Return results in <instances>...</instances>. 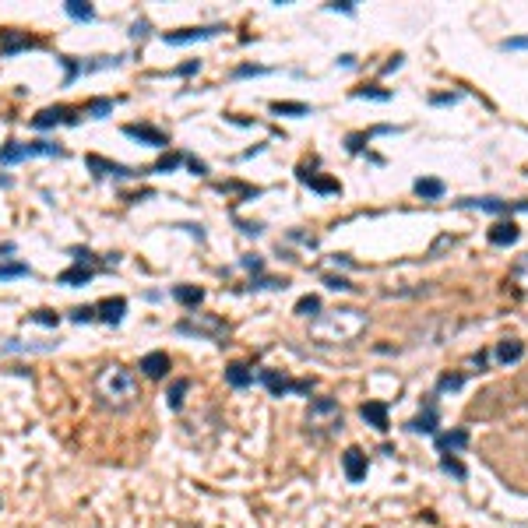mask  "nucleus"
Segmentation results:
<instances>
[{"instance_id":"ea45409f","label":"nucleus","mask_w":528,"mask_h":528,"mask_svg":"<svg viewBox=\"0 0 528 528\" xmlns=\"http://www.w3.org/2000/svg\"><path fill=\"white\" fill-rule=\"evenodd\" d=\"M243 268H253V272H260V257H257V253H246V257H243Z\"/></svg>"},{"instance_id":"9b49d317","label":"nucleus","mask_w":528,"mask_h":528,"mask_svg":"<svg viewBox=\"0 0 528 528\" xmlns=\"http://www.w3.org/2000/svg\"><path fill=\"white\" fill-rule=\"evenodd\" d=\"M359 416H363L374 430H381V433L391 430V426H388V405H384V402H367V405L359 409Z\"/></svg>"},{"instance_id":"1a4fd4ad","label":"nucleus","mask_w":528,"mask_h":528,"mask_svg":"<svg viewBox=\"0 0 528 528\" xmlns=\"http://www.w3.org/2000/svg\"><path fill=\"white\" fill-rule=\"evenodd\" d=\"M342 465H345L349 482H363V479H367V454H363L359 447H349V451L342 454Z\"/></svg>"},{"instance_id":"a878e982","label":"nucleus","mask_w":528,"mask_h":528,"mask_svg":"<svg viewBox=\"0 0 528 528\" xmlns=\"http://www.w3.org/2000/svg\"><path fill=\"white\" fill-rule=\"evenodd\" d=\"M510 282H514V286H521V293H528V253H524V257H517V264L510 268Z\"/></svg>"},{"instance_id":"f704fd0d","label":"nucleus","mask_w":528,"mask_h":528,"mask_svg":"<svg viewBox=\"0 0 528 528\" xmlns=\"http://www.w3.org/2000/svg\"><path fill=\"white\" fill-rule=\"evenodd\" d=\"M29 155H60V148L53 141H32L29 145Z\"/></svg>"},{"instance_id":"58836bf2","label":"nucleus","mask_w":528,"mask_h":528,"mask_svg":"<svg viewBox=\"0 0 528 528\" xmlns=\"http://www.w3.org/2000/svg\"><path fill=\"white\" fill-rule=\"evenodd\" d=\"M500 50H528V36H521V39H503Z\"/></svg>"},{"instance_id":"423d86ee","label":"nucleus","mask_w":528,"mask_h":528,"mask_svg":"<svg viewBox=\"0 0 528 528\" xmlns=\"http://www.w3.org/2000/svg\"><path fill=\"white\" fill-rule=\"evenodd\" d=\"M124 134H127V138H134V141H145V145H152V148H169V138H166L162 131L148 127V124H127V127H124Z\"/></svg>"},{"instance_id":"37998d69","label":"nucleus","mask_w":528,"mask_h":528,"mask_svg":"<svg viewBox=\"0 0 528 528\" xmlns=\"http://www.w3.org/2000/svg\"><path fill=\"white\" fill-rule=\"evenodd\" d=\"M246 74H264V67H239L236 78H246Z\"/></svg>"},{"instance_id":"cd10ccee","label":"nucleus","mask_w":528,"mask_h":528,"mask_svg":"<svg viewBox=\"0 0 528 528\" xmlns=\"http://www.w3.org/2000/svg\"><path fill=\"white\" fill-rule=\"evenodd\" d=\"M64 8H67V15L78 18V22H92V18H95V11H92L88 4H81V0H67Z\"/></svg>"},{"instance_id":"4be33fe9","label":"nucleus","mask_w":528,"mask_h":528,"mask_svg":"<svg viewBox=\"0 0 528 528\" xmlns=\"http://www.w3.org/2000/svg\"><path fill=\"white\" fill-rule=\"evenodd\" d=\"M300 180L321 194H338V180H324V176H314V173H300Z\"/></svg>"},{"instance_id":"4468645a","label":"nucleus","mask_w":528,"mask_h":528,"mask_svg":"<svg viewBox=\"0 0 528 528\" xmlns=\"http://www.w3.org/2000/svg\"><path fill=\"white\" fill-rule=\"evenodd\" d=\"M141 370H145V377H166L169 374V356L166 352H148L141 359Z\"/></svg>"},{"instance_id":"72a5a7b5","label":"nucleus","mask_w":528,"mask_h":528,"mask_svg":"<svg viewBox=\"0 0 528 528\" xmlns=\"http://www.w3.org/2000/svg\"><path fill=\"white\" fill-rule=\"evenodd\" d=\"M110 110H113V103H110V99H95V103H88V117H92V120H103Z\"/></svg>"},{"instance_id":"20e7f679","label":"nucleus","mask_w":528,"mask_h":528,"mask_svg":"<svg viewBox=\"0 0 528 528\" xmlns=\"http://www.w3.org/2000/svg\"><path fill=\"white\" fill-rule=\"evenodd\" d=\"M461 208H479L493 215H510V211H528V201H500V197H465L458 201Z\"/></svg>"},{"instance_id":"39448f33","label":"nucleus","mask_w":528,"mask_h":528,"mask_svg":"<svg viewBox=\"0 0 528 528\" xmlns=\"http://www.w3.org/2000/svg\"><path fill=\"white\" fill-rule=\"evenodd\" d=\"M74 120H78L74 110H67V106H50V110H43V113L32 117V127H36V131H46V127H53V124H74Z\"/></svg>"},{"instance_id":"473e14b6","label":"nucleus","mask_w":528,"mask_h":528,"mask_svg":"<svg viewBox=\"0 0 528 528\" xmlns=\"http://www.w3.org/2000/svg\"><path fill=\"white\" fill-rule=\"evenodd\" d=\"M440 468H444V472H451L454 479H465V475H468V472H465V465H461L458 458H447V454L440 458Z\"/></svg>"},{"instance_id":"c85d7f7f","label":"nucleus","mask_w":528,"mask_h":528,"mask_svg":"<svg viewBox=\"0 0 528 528\" xmlns=\"http://www.w3.org/2000/svg\"><path fill=\"white\" fill-rule=\"evenodd\" d=\"M461 384H465V377H461V374H444V377L437 381V391H440V395H447V391H461Z\"/></svg>"},{"instance_id":"5701e85b","label":"nucleus","mask_w":528,"mask_h":528,"mask_svg":"<svg viewBox=\"0 0 528 528\" xmlns=\"http://www.w3.org/2000/svg\"><path fill=\"white\" fill-rule=\"evenodd\" d=\"M180 331H208V335L218 338V335L225 331V324H222V321H183Z\"/></svg>"},{"instance_id":"f03ea898","label":"nucleus","mask_w":528,"mask_h":528,"mask_svg":"<svg viewBox=\"0 0 528 528\" xmlns=\"http://www.w3.org/2000/svg\"><path fill=\"white\" fill-rule=\"evenodd\" d=\"M363 324H367V317H363L359 310H338L335 317L317 321V324H314V331H317V335H324V331L331 328V331H335V335H331V342H345V338H356V335L363 331Z\"/></svg>"},{"instance_id":"2f4dec72","label":"nucleus","mask_w":528,"mask_h":528,"mask_svg":"<svg viewBox=\"0 0 528 528\" xmlns=\"http://www.w3.org/2000/svg\"><path fill=\"white\" fill-rule=\"evenodd\" d=\"M29 264H0V279H25Z\"/></svg>"},{"instance_id":"e433bc0d","label":"nucleus","mask_w":528,"mask_h":528,"mask_svg":"<svg viewBox=\"0 0 528 528\" xmlns=\"http://www.w3.org/2000/svg\"><path fill=\"white\" fill-rule=\"evenodd\" d=\"M95 317V310L92 307H78V310H71V321H78V324H85V321H92Z\"/></svg>"},{"instance_id":"49530a36","label":"nucleus","mask_w":528,"mask_h":528,"mask_svg":"<svg viewBox=\"0 0 528 528\" xmlns=\"http://www.w3.org/2000/svg\"><path fill=\"white\" fill-rule=\"evenodd\" d=\"M11 250H15L11 243H4V246H0V253H11Z\"/></svg>"},{"instance_id":"f3484780","label":"nucleus","mask_w":528,"mask_h":528,"mask_svg":"<svg viewBox=\"0 0 528 528\" xmlns=\"http://www.w3.org/2000/svg\"><path fill=\"white\" fill-rule=\"evenodd\" d=\"M409 430H412V433H437V405L430 402V405H426V412H423V416H416V419L409 423Z\"/></svg>"},{"instance_id":"c9c22d12","label":"nucleus","mask_w":528,"mask_h":528,"mask_svg":"<svg viewBox=\"0 0 528 528\" xmlns=\"http://www.w3.org/2000/svg\"><path fill=\"white\" fill-rule=\"evenodd\" d=\"M32 321H36V324H46V328H57V324H60V314H53V310H36Z\"/></svg>"},{"instance_id":"a19ab883","label":"nucleus","mask_w":528,"mask_h":528,"mask_svg":"<svg viewBox=\"0 0 528 528\" xmlns=\"http://www.w3.org/2000/svg\"><path fill=\"white\" fill-rule=\"evenodd\" d=\"M363 141H367V134H349V152H359Z\"/></svg>"},{"instance_id":"a18cd8bd","label":"nucleus","mask_w":528,"mask_h":528,"mask_svg":"<svg viewBox=\"0 0 528 528\" xmlns=\"http://www.w3.org/2000/svg\"><path fill=\"white\" fill-rule=\"evenodd\" d=\"M194 71H197V60H190V64H183V67H180L176 74H194Z\"/></svg>"},{"instance_id":"412c9836","label":"nucleus","mask_w":528,"mask_h":528,"mask_svg":"<svg viewBox=\"0 0 528 528\" xmlns=\"http://www.w3.org/2000/svg\"><path fill=\"white\" fill-rule=\"evenodd\" d=\"M22 159H29V145H22V141H8L4 148H0V162H4V166L22 162Z\"/></svg>"},{"instance_id":"7c9ffc66","label":"nucleus","mask_w":528,"mask_h":528,"mask_svg":"<svg viewBox=\"0 0 528 528\" xmlns=\"http://www.w3.org/2000/svg\"><path fill=\"white\" fill-rule=\"evenodd\" d=\"M317 310H321V300H317V296H303V300L296 303V314H300V317H314Z\"/></svg>"},{"instance_id":"0eeeda50","label":"nucleus","mask_w":528,"mask_h":528,"mask_svg":"<svg viewBox=\"0 0 528 528\" xmlns=\"http://www.w3.org/2000/svg\"><path fill=\"white\" fill-rule=\"evenodd\" d=\"M218 32H225V29H222V25H208V29H180V32H166V43H173V46H183V43L211 39V36H218Z\"/></svg>"},{"instance_id":"393cba45","label":"nucleus","mask_w":528,"mask_h":528,"mask_svg":"<svg viewBox=\"0 0 528 528\" xmlns=\"http://www.w3.org/2000/svg\"><path fill=\"white\" fill-rule=\"evenodd\" d=\"M187 388H190V381H183V377H180V381H173V388L166 391V405H169V409H180V405H183Z\"/></svg>"},{"instance_id":"7ed1b4c3","label":"nucleus","mask_w":528,"mask_h":528,"mask_svg":"<svg viewBox=\"0 0 528 528\" xmlns=\"http://www.w3.org/2000/svg\"><path fill=\"white\" fill-rule=\"evenodd\" d=\"M260 381H264V388H268L275 398H282V395H289V391H296V395H307V391H310V381H289V377L279 374V370H264Z\"/></svg>"},{"instance_id":"ddd939ff","label":"nucleus","mask_w":528,"mask_h":528,"mask_svg":"<svg viewBox=\"0 0 528 528\" xmlns=\"http://www.w3.org/2000/svg\"><path fill=\"white\" fill-rule=\"evenodd\" d=\"M124 310H127V303H124L120 296H113V300H103V303L95 307V314H99V321H106V324H120V317H124Z\"/></svg>"},{"instance_id":"a211bd4d","label":"nucleus","mask_w":528,"mask_h":528,"mask_svg":"<svg viewBox=\"0 0 528 528\" xmlns=\"http://www.w3.org/2000/svg\"><path fill=\"white\" fill-rule=\"evenodd\" d=\"M60 286H88L92 282V268H85V264H78V268H67L57 275Z\"/></svg>"},{"instance_id":"bb28decb","label":"nucleus","mask_w":528,"mask_h":528,"mask_svg":"<svg viewBox=\"0 0 528 528\" xmlns=\"http://www.w3.org/2000/svg\"><path fill=\"white\" fill-rule=\"evenodd\" d=\"M272 113H282V117H307L310 106H307V103H272Z\"/></svg>"},{"instance_id":"6ab92c4d","label":"nucleus","mask_w":528,"mask_h":528,"mask_svg":"<svg viewBox=\"0 0 528 528\" xmlns=\"http://www.w3.org/2000/svg\"><path fill=\"white\" fill-rule=\"evenodd\" d=\"M225 381L232 388H246V384H253V370L243 363H232V367H225Z\"/></svg>"},{"instance_id":"6e6552de","label":"nucleus","mask_w":528,"mask_h":528,"mask_svg":"<svg viewBox=\"0 0 528 528\" xmlns=\"http://www.w3.org/2000/svg\"><path fill=\"white\" fill-rule=\"evenodd\" d=\"M486 236H489V243H493V246H510V243H517L521 229H517L510 218H503V222H493Z\"/></svg>"},{"instance_id":"f257e3e1","label":"nucleus","mask_w":528,"mask_h":528,"mask_svg":"<svg viewBox=\"0 0 528 528\" xmlns=\"http://www.w3.org/2000/svg\"><path fill=\"white\" fill-rule=\"evenodd\" d=\"M99 395L106 402H113L117 409H124L131 398H134V377L124 370V367H106L99 374Z\"/></svg>"},{"instance_id":"dca6fc26","label":"nucleus","mask_w":528,"mask_h":528,"mask_svg":"<svg viewBox=\"0 0 528 528\" xmlns=\"http://www.w3.org/2000/svg\"><path fill=\"white\" fill-rule=\"evenodd\" d=\"M524 356V345L517 342V338H503L500 345H496V363H517Z\"/></svg>"},{"instance_id":"4c0bfd02","label":"nucleus","mask_w":528,"mask_h":528,"mask_svg":"<svg viewBox=\"0 0 528 528\" xmlns=\"http://www.w3.org/2000/svg\"><path fill=\"white\" fill-rule=\"evenodd\" d=\"M324 286H328V289H335V293H345V289H352L345 279H335V275H328V279H324Z\"/></svg>"},{"instance_id":"79ce46f5","label":"nucleus","mask_w":528,"mask_h":528,"mask_svg":"<svg viewBox=\"0 0 528 528\" xmlns=\"http://www.w3.org/2000/svg\"><path fill=\"white\" fill-rule=\"evenodd\" d=\"M131 36H134V39H141V36H148V22H138V25H134V32H131Z\"/></svg>"},{"instance_id":"9d476101","label":"nucleus","mask_w":528,"mask_h":528,"mask_svg":"<svg viewBox=\"0 0 528 528\" xmlns=\"http://www.w3.org/2000/svg\"><path fill=\"white\" fill-rule=\"evenodd\" d=\"M85 162H88V169H92L95 176H138L134 169H127V166H120V162H110V159H103V155H88Z\"/></svg>"},{"instance_id":"f8f14e48","label":"nucleus","mask_w":528,"mask_h":528,"mask_svg":"<svg viewBox=\"0 0 528 528\" xmlns=\"http://www.w3.org/2000/svg\"><path fill=\"white\" fill-rule=\"evenodd\" d=\"M36 39L25 36V32H0V50L4 53H18V50H32Z\"/></svg>"},{"instance_id":"2eb2a0df","label":"nucleus","mask_w":528,"mask_h":528,"mask_svg":"<svg viewBox=\"0 0 528 528\" xmlns=\"http://www.w3.org/2000/svg\"><path fill=\"white\" fill-rule=\"evenodd\" d=\"M461 447H468V430L437 433V451H461Z\"/></svg>"},{"instance_id":"aec40b11","label":"nucleus","mask_w":528,"mask_h":528,"mask_svg":"<svg viewBox=\"0 0 528 528\" xmlns=\"http://www.w3.org/2000/svg\"><path fill=\"white\" fill-rule=\"evenodd\" d=\"M416 194L426 197V201H437V197H444V183L433 180V176H423V180H416Z\"/></svg>"},{"instance_id":"c756f323","label":"nucleus","mask_w":528,"mask_h":528,"mask_svg":"<svg viewBox=\"0 0 528 528\" xmlns=\"http://www.w3.org/2000/svg\"><path fill=\"white\" fill-rule=\"evenodd\" d=\"M180 162H183V155H176V152H169V155H162V159H159V162H155L152 169H155V173H173V169H176Z\"/></svg>"},{"instance_id":"b1692460","label":"nucleus","mask_w":528,"mask_h":528,"mask_svg":"<svg viewBox=\"0 0 528 528\" xmlns=\"http://www.w3.org/2000/svg\"><path fill=\"white\" fill-rule=\"evenodd\" d=\"M173 296H176L183 307H197V303L204 300V293H201L197 286H176V289H173Z\"/></svg>"},{"instance_id":"c03bdc74","label":"nucleus","mask_w":528,"mask_h":528,"mask_svg":"<svg viewBox=\"0 0 528 528\" xmlns=\"http://www.w3.org/2000/svg\"><path fill=\"white\" fill-rule=\"evenodd\" d=\"M447 103H458V95H433V106H447Z\"/></svg>"}]
</instances>
